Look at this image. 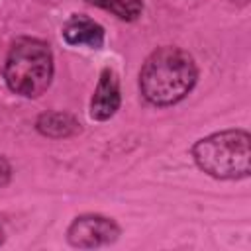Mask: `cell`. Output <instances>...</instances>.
Wrapping results in <instances>:
<instances>
[{"mask_svg":"<svg viewBox=\"0 0 251 251\" xmlns=\"http://www.w3.org/2000/svg\"><path fill=\"white\" fill-rule=\"evenodd\" d=\"M198 80L194 57L175 45L151 51L139 71V92L151 106L165 108L184 100Z\"/></svg>","mask_w":251,"mask_h":251,"instance_id":"cell-1","label":"cell"},{"mask_svg":"<svg viewBox=\"0 0 251 251\" xmlns=\"http://www.w3.org/2000/svg\"><path fill=\"white\" fill-rule=\"evenodd\" d=\"M55 59L47 41L22 35L12 41L4 61L6 86L24 98H39L53 80Z\"/></svg>","mask_w":251,"mask_h":251,"instance_id":"cell-2","label":"cell"},{"mask_svg":"<svg viewBox=\"0 0 251 251\" xmlns=\"http://www.w3.org/2000/svg\"><path fill=\"white\" fill-rule=\"evenodd\" d=\"M190 155L194 165L218 180H241L251 175V135L247 129H222L200 137Z\"/></svg>","mask_w":251,"mask_h":251,"instance_id":"cell-3","label":"cell"},{"mask_svg":"<svg viewBox=\"0 0 251 251\" xmlns=\"http://www.w3.org/2000/svg\"><path fill=\"white\" fill-rule=\"evenodd\" d=\"M122 235L114 218L102 214H80L67 227V241L76 249H96L112 245Z\"/></svg>","mask_w":251,"mask_h":251,"instance_id":"cell-4","label":"cell"},{"mask_svg":"<svg viewBox=\"0 0 251 251\" xmlns=\"http://www.w3.org/2000/svg\"><path fill=\"white\" fill-rule=\"evenodd\" d=\"M122 104V92H120V78L114 69L104 67L98 84L94 88V94L90 98V118L96 122H106L110 120Z\"/></svg>","mask_w":251,"mask_h":251,"instance_id":"cell-5","label":"cell"},{"mask_svg":"<svg viewBox=\"0 0 251 251\" xmlns=\"http://www.w3.org/2000/svg\"><path fill=\"white\" fill-rule=\"evenodd\" d=\"M61 37L67 45L73 47L102 49L106 31L96 20L88 18L86 14H71L61 27Z\"/></svg>","mask_w":251,"mask_h":251,"instance_id":"cell-6","label":"cell"},{"mask_svg":"<svg viewBox=\"0 0 251 251\" xmlns=\"http://www.w3.org/2000/svg\"><path fill=\"white\" fill-rule=\"evenodd\" d=\"M35 129L51 139H67L80 133V122L69 112H43L35 120Z\"/></svg>","mask_w":251,"mask_h":251,"instance_id":"cell-7","label":"cell"},{"mask_svg":"<svg viewBox=\"0 0 251 251\" xmlns=\"http://www.w3.org/2000/svg\"><path fill=\"white\" fill-rule=\"evenodd\" d=\"M86 2L104 12H110L122 22H135L143 12L141 0H86Z\"/></svg>","mask_w":251,"mask_h":251,"instance_id":"cell-8","label":"cell"},{"mask_svg":"<svg viewBox=\"0 0 251 251\" xmlns=\"http://www.w3.org/2000/svg\"><path fill=\"white\" fill-rule=\"evenodd\" d=\"M12 178V165L8 163L6 157L0 155V188H4Z\"/></svg>","mask_w":251,"mask_h":251,"instance_id":"cell-9","label":"cell"},{"mask_svg":"<svg viewBox=\"0 0 251 251\" xmlns=\"http://www.w3.org/2000/svg\"><path fill=\"white\" fill-rule=\"evenodd\" d=\"M2 241H4V227L0 226V245H2Z\"/></svg>","mask_w":251,"mask_h":251,"instance_id":"cell-10","label":"cell"},{"mask_svg":"<svg viewBox=\"0 0 251 251\" xmlns=\"http://www.w3.org/2000/svg\"><path fill=\"white\" fill-rule=\"evenodd\" d=\"M233 2H235V4H241V6H245L249 0H233Z\"/></svg>","mask_w":251,"mask_h":251,"instance_id":"cell-11","label":"cell"}]
</instances>
